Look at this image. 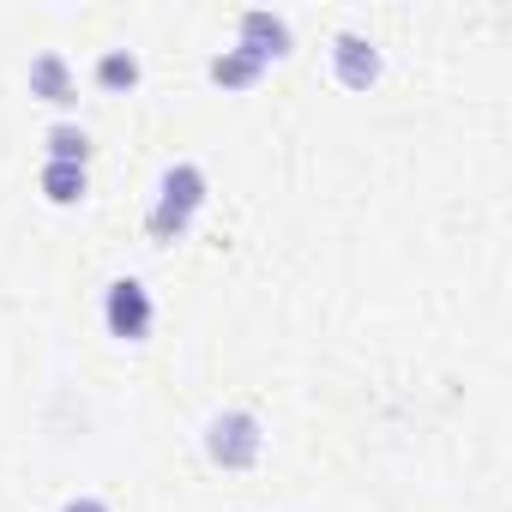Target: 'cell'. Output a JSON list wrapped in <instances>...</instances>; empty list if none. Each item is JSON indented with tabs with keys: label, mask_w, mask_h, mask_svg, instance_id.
I'll return each instance as SVG.
<instances>
[{
	"label": "cell",
	"mask_w": 512,
	"mask_h": 512,
	"mask_svg": "<svg viewBox=\"0 0 512 512\" xmlns=\"http://www.w3.org/2000/svg\"><path fill=\"white\" fill-rule=\"evenodd\" d=\"M211 205V175L199 157H169L151 181V205H145V241L151 247H175L193 235L199 211Z\"/></svg>",
	"instance_id": "6da1fadb"
},
{
	"label": "cell",
	"mask_w": 512,
	"mask_h": 512,
	"mask_svg": "<svg viewBox=\"0 0 512 512\" xmlns=\"http://www.w3.org/2000/svg\"><path fill=\"white\" fill-rule=\"evenodd\" d=\"M199 452L211 470L223 476H247L253 464L266 458V416L253 404H217L205 422H199Z\"/></svg>",
	"instance_id": "7a4b0ae2"
},
{
	"label": "cell",
	"mask_w": 512,
	"mask_h": 512,
	"mask_svg": "<svg viewBox=\"0 0 512 512\" xmlns=\"http://www.w3.org/2000/svg\"><path fill=\"white\" fill-rule=\"evenodd\" d=\"M97 320H103V332H109L115 344H127V350L151 344V332H157V296H151V284L133 278V272L109 278V284H103V302H97Z\"/></svg>",
	"instance_id": "3957f363"
},
{
	"label": "cell",
	"mask_w": 512,
	"mask_h": 512,
	"mask_svg": "<svg viewBox=\"0 0 512 512\" xmlns=\"http://www.w3.org/2000/svg\"><path fill=\"white\" fill-rule=\"evenodd\" d=\"M229 49H241L247 61H260V67L290 61V55H296V25H290V13H278V7H241Z\"/></svg>",
	"instance_id": "277c9868"
},
{
	"label": "cell",
	"mask_w": 512,
	"mask_h": 512,
	"mask_svg": "<svg viewBox=\"0 0 512 512\" xmlns=\"http://www.w3.org/2000/svg\"><path fill=\"white\" fill-rule=\"evenodd\" d=\"M326 67H332V79H338L344 91H374V85L386 79V49H380V43H374L368 31L344 25V31H332Z\"/></svg>",
	"instance_id": "5b68a950"
},
{
	"label": "cell",
	"mask_w": 512,
	"mask_h": 512,
	"mask_svg": "<svg viewBox=\"0 0 512 512\" xmlns=\"http://www.w3.org/2000/svg\"><path fill=\"white\" fill-rule=\"evenodd\" d=\"M25 91H31V103L79 109V73H73L67 49H37V55H31V67H25Z\"/></svg>",
	"instance_id": "8992f818"
},
{
	"label": "cell",
	"mask_w": 512,
	"mask_h": 512,
	"mask_svg": "<svg viewBox=\"0 0 512 512\" xmlns=\"http://www.w3.org/2000/svg\"><path fill=\"white\" fill-rule=\"evenodd\" d=\"M91 85H97L103 97H127V91H139V85H145V61H139V49H103V55L91 61Z\"/></svg>",
	"instance_id": "52a82bcc"
},
{
	"label": "cell",
	"mask_w": 512,
	"mask_h": 512,
	"mask_svg": "<svg viewBox=\"0 0 512 512\" xmlns=\"http://www.w3.org/2000/svg\"><path fill=\"white\" fill-rule=\"evenodd\" d=\"M91 127L85 121H73V115H61V121H49V133H43V163H73V169H91Z\"/></svg>",
	"instance_id": "ba28073f"
},
{
	"label": "cell",
	"mask_w": 512,
	"mask_h": 512,
	"mask_svg": "<svg viewBox=\"0 0 512 512\" xmlns=\"http://www.w3.org/2000/svg\"><path fill=\"white\" fill-rule=\"evenodd\" d=\"M37 193L55 205V211H73L91 199V169H73V163H43L37 169Z\"/></svg>",
	"instance_id": "9c48e42d"
},
{
	"label": "cell",
	"mask_w": 512,
	"mask_h": 512,
	"mask_svg": "<svg viewBox=\"0 0 512 512\" xmlns=\"http://www.w3.org/2000/svg\"><path fill=\"white\" fill-rule=\"evenodd\" d=\"M205 79H211L223 97H235V91H260L266 67H260V61H247L241 49H217V55L205 61Z\"/></svg>",
	"instance_id": "30bf717a"
},
{
	"label": "cell",
	"mask_w": 512,
	"mask_h": 512,
	"mask_svg": "<svg viewBox=\"0 0 512 512\" xmlns=\"http://www.w3.org/2000/svg\"><path fill=\"white\" fill-rule=\"evenodd\" d=\"M61 512H115V500H109V494H97V488H79V494H67V500H61Z\"/></svg>",
	"instance_id": "8fae6325"
}]
</instances>
